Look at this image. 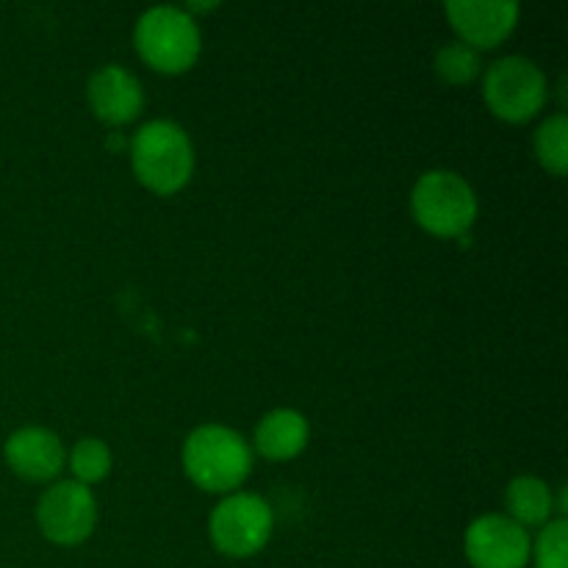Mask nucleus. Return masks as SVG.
<instances>
[{
  "label": "nucleus",
  "instance_id": "2",
  "mask_svg": "<svg viewBox=\"0 0 568 568\" xmlns=\"http://www.w3.org/2000/svg\"><path fill=\"white\" fill-rule=\"evenodd\" d=\"M131 164L139 183L159 194H172L194 172V148L189 133L172 120H150L131 139Z\"/></svg>",
  "mask_w": 568,
  "mask_h": 568
},
{
  "label": "nucleus",
  "instance_id": "6",
  "mask_svg": "<svg viewBox=\"0 0 568 568\" xmlns=\"http://www.w3.org/2000/svg\"><path fill=\"white\" fill-rule=\"evenodd\" d=\"M272 508L255 494H227L209 519L211 544L227 558H250L266 547L272 536Z\"/></svg>",
  "mask_w": 568,
  "mask_h": 568
},
{
  "label": "nucleus",
  "instance_id": "15",
  "mask_svg": "<svg viewBox=\"0 0 568 568\" xmlns=\"http://www.w3.org/2000/svg\"><path fill=\"white\" fill-rule=\"evenodd\" d=\"M483 70V55L480 50H475L471 44L460 42H447L442 50L436 53V72L444 78L447 83H471Z\"/></svg>",
  "mask_w": 568,
  "mask_h": 568
},
{
  "label": "nucleus",
  "instance_id": "10",
  "mask_svg": "<svg viewBox=\"0 0 568 568\" xmlns=\"http://www.w3.org/2000/svg\"><path fill=\"white\" fill-rule=\"evenodd\" d=\"M3 458L14 475L31 483H48L64 469V444L48 427L28 425L11 433L3 444Z\"/></svg>",
  "mask_w": 568,
  "mask_h": 568
},
{
  "label": "nucleus",
  "instance_id": "1",
  "mask_svg": "<svg viewBox=\"0 0 568 568\" xmlns=\"http://www.w3.org/2000/svg\"><path fill=\"white\" fill-rule=\"evenodd\" d=\"M253 453L236 430L200 425L183 442V469L189 480L209 494H233L250 475Z\"/></svg>",
  "mask_w": 568,
  "mask_h": 568
},
{
  "label": "nucleus",
  "instance_id": "12",
  "mask_svg": "<svg viewBox=\"0 0 568 568\" xmlns=\"http://www.w3.org/2000/svg\"><path fill=\"white\" fill-rule=\"evenodd\" d=\"M308 444V419L300 410L275 408L255 427V449L270 460H292Z\"/></svg>",
  "mask_w": 568,
  "mask_h": 568
},
{
  "label": "nucleus",
  "instance_id": "16",
  "mask_svg": "<svg viewBox=\"0 0 568 568\" xmlns=\"http://www.w3.org/2000/svg\"><path fill=\"white\" fill-rule=\"evenodd\" d=\"M70 471L75 483L92 486L109 477L111 471V449L100 438H81L70 453Z\"/></svg>",
  "mask_w": 568,
  "mask_h": 568
},
{
  "label": "nucleus",
  "instance_id": "5",
  "mask_svg": "<svg viewBox=\"0 0 568 568\" xmlns=\"http://www.w3.org/2000/svg\"><path fill=\"white\" fill-rule=\"evenodd\" d=\"M483 94L499 120L527 122L547 103L549 83L536 61L525 55H505L483 75Z\"/></svg>",
  "mask_w": 568,
  "mask_h": 568
},
{
  "label": "nucleus",
  "instance_id": "4",
  "mask_svg": "<svg viewBox=\"0 0 568 568\" xmlns=\"http://www.w3.org/2000/svg\"><path fill=\"white\" fill-rule=\"evenodd\" d=\"M136 50L153 70H189L200 55V28L181 6H153L136 20Z\"/></svg>",
  "mask_w": 568,
  "mask_h": 568
},
{
  "label": "nucleus",
  "instance_id": "14",
  "mask_svg": "<svg viewBox=\"0 0 568 568\" xmlns=\"http://www.w3.org/2000/svg\"><path fill=\"white\" fill-rule=\"evenodd\" d=\"M532 148H536L538 161H541L544 170H549L552 175H566L568 166V116L564 111L547 116V120L538 125L536 139H532Z\"/></svg>",
  "mask_w": 568,
  "mask_h": 568
},
{
  "label": "nucleus",
  "instance_id": "11",
  "mask_svg": "<svg viewBox=\"0 0 568 568\" xmlns=\"http://www.w3.org/2000/svg\"><path fill=\"white\" fill-rule=\"evenodd\" d=\"M87 94L94 116L109 122V125H125V122L136 120L144 103L139 78L120 64L100 67L89 78Z\"/></svg>",
  "mask_w": 568,
  "mask_h": 568
},
{
  "label": "nucleus",
  "instance_id": "13",
  "mask_svg": "<svg viewBox=\"0 0 568 568\" xmlns=\"http://www.w3.org/2000/svg\"><path fill=\"white\" fill-rule=\"evenodd\" d=\"M505 508H508V519H514L525 530L544 527L547 521H552L555 497L547 483L532 475H521L505 488Z\"/></svg>",
  "mask_w": 568,
  "mask_h": 568
},
{
  "label": "nucleus",
  "instance_id": "3",
  "mask_svg": "<svg viewBox=\"0 0 568 568\" xmlns=\"http://www.w3.org/2000/svg\"><path fill=\"white\" fill-rule=\"evenodd\" d=\"M410 211L433 236L460 239L477 220V194L458 172L430 170L414 183Z\"/></svg>",
  "mask_w": 568,
  "mask_h": 568
},
{
  "label": "nucleus",
  "instance_id": "7",
  "mask_svg": "<svg viewBox=\"0 0 568 568\" xmlns=\"http://www.w3.org/2000/svg\"><path fill=\"white\" fill-rule=\"evenodd\" d=\"M98 521V503L89 486L75 480H59L44 488L37 503V525L48 541L59 547H75L87 541Z\"/></svg>",
  "mask_w": 568,
  "mask_h": 568
},
{
  "label": "nucleus",
  "instance_id": "17",
  "mask_svg": "<svg viewBox=\"0 0 568 568\" xmlns=\"http://www.w3.org/2000/svg\"><path fill=\"white\" fill-rule=\"evenodd\" d=\"M568 521H547L530 544V558H536V568H568Z\"/></svg>",
  "mask_w": 568,
  "mask_h": 568
},
{
  "label": "nucleus",
  "instance_id": "8",
  "mask_svg": "<svg viewBox=\"0 0 568 568\" xmlns=\"http://www.w3.org/2000/svg\"><path fill=\"white\" fill-rule=\"evenodd\" d=\"M530 536L503 514L480 516L464 538L466 558L475 568H525L530 560Z\"/></svg>",
  "mask_w": 568,
  "mask_h": 568
},
{
  "label": "nucleus",
  "instance_id": "9",
  "mask_svg": "<svg viewBox=\"0 0 568 568\" xmlns=\"http://www.w3.org/2000/svg\"><path fill=\"white\" fill-rule=\"evenodd\" d=\"M449 26L458 31L460 42L475 50L497 48L510 37L519 20V3L514 0H449Z\"/></svg>",
  "mask_w": 568,
  "mask_h": 568
}]
</instances>
